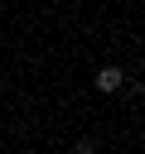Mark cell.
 Wrapping results in <instances>:
<instances>
[{
	"label": "cell",
	"instance_id": "6da1fadb",
	"mask_svg": "<svg viewBox=\"0 0 145 154\" xmlns=\"http://www.w3.org/2000/svg\"><path fill=\"white\" fill-rule=\"evenodd\" d=\"M92 87H97L102 96H116V91L126 87V67H116V63H102V67L92 72Z\"/></svg>",
	"mask_w": 145,
	"mask_h": 154
},
{
	"label": "cell",
	"instance_id": "7a4b0ae2",
	"mask_svg": "<svg viewBox=\"0 0 145 154\" xmlns=\"http://www.w3.org/2000/svg\"><path fill=\"white\" fill-rule=\"evenodd\" d=\"M72 154H102V144H97L92 135H77V144H72Z\"/></svg>",
	"mask_w": 145,
	"mask_h": 154
},
{
	"label": "cell",
	"instance_id": "3957f363",
	"mask_svg": "<svg viewBox=\"0 0 145 154\" xmlns=\"http://www.w3.org/2000/svg\"><path fill=\"white\" fill-rule=\"evenodd\" d=\"M106 154H116V149H106Z\"/></svg>",
	"mask_w": 145,
	"mask_h": 154
}]
</instances>
